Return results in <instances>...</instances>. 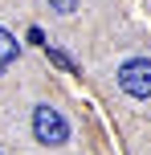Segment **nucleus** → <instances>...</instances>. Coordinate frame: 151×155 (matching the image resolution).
I'll list each match as a JSON object with an SVG mask.
<instances>
[{"label": "nucleus", "mask_w": 151, "mask_h": 155, "mask_svg": "<svg viewBox=\"0 0 151 155\" xmlns=\"http://www.w3.org/2000/svg\"><path fill=\"white\" fill-rule=\"evenodd\" d=\"M33 135H37V143H45V147H61V143H70V123H65V114L57 106L37 102V106H33Z\"/></svg>", "instance_id": "1"}, {"label": "nucleus", "mask_w": 151, "mask_h": 155, "mask_svg": "<svg viewBox=\"0 0 151 155\" xmlns=\"http://www.w3.org/2000/svg\"><path fill=\"white\" fill-rule=\"evenodd\" d=\"M119 86H123V94L147 102L151 98V57H127L119 65Z\"/></svg>", "instance_id": "2"}, {"label": "nucleus", "mask_w": 151, "mask_h": 155, "mask_svg": "<svg viewBox=\"0 0 151 155\" xmlns=\"http://www.w3.org/2000/svg\"><path fill=\"white\" fill-rule=\"evenodd\" d=\"M45 53H49V61H53V65H61V70H65V74H74V70H78V65H74V61H70V57H65V53H61V49H53V45H49V41H45Z\"/></svg>", "instance_id": "4"}, {"label": "nucleus", "mask_w": 151, "mask_h": 155, "mask_svg": "<svg viewBox=\"0 0 151 155\" xmlns=\"http://www.w3.org/2000/svg\"><path fill=\"white\" fill-rule=\"evenodd\" d=\"M16 57H21V41H16L8 29H0V70H8Z\"/></svg>", "instance_id": "3"}, {"label": "nucleus", "mask_w": 151, "mask_h": 155, "mask_svg": "<svg viewBox=\"0 0 151 155\" xmlns=\"http://www.w3.org/2000/svg\"><path fill=\"white\" fill-rule=\"evenodd\" d=\"M49 8H53L57 16H74L82 8V0H49Z\"/></svg>", "instance_id": "5"}, {"label": "nucleus", "mask_w": 151, "mask_h": 155, "mask_svg": "<svg viewBox=\"0 0 151 155\" xmlns=\"http://www.w3.org/2000/svg\"><path fill=\"white\" fill-rule=\"evenodd\" d=\"M29 41H33V45H45V33H41L37 25H33V29H29Z\"/></svg>", "instance_id": "6"}]
</instances>
